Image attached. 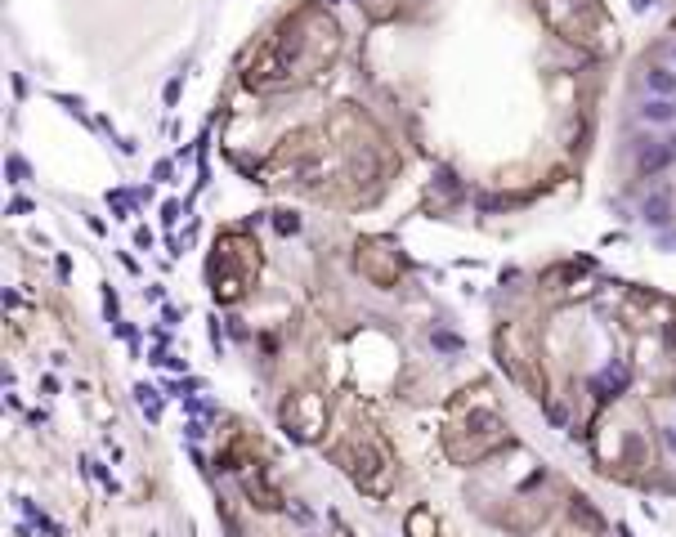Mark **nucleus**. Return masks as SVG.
I'll return each mask as SVG.
<instances>
[{
  "instance_id": "obj_1",
  "label": "nucleus",
  "mask_w": 676,
  "mask_h": 537,
  "mask_svg": "<svg viewBox=\"0 0 676 537\" xmlns=\"http://www.w3.org/2000/svg\"><path fill=\"white\" fill-rule=\"evenodd\" d=\"M336 59V23L323 14L318 5H305L300 14H292L278 36L264 45V54L255 59V68L246 72L251 90H269V85H296L305 77H318L327 63Z\"/></svg>"
},
{
  "instance_id": "obj_2",
  "label": "nucleus",
  "mask_w": 676,
  "mask_h": 537,
  "mask_svg": "<svg viewBox=\"0 0 676 537\" xmlns=\"http://www.w3.org/2000/svg\"><path fill=\"white\" fill-rule=\"evenodd\" d=\"M206 273H211V287H216V300L229 305V300L251 292L255 278H260V246L246 233H220Z\"/></svg>"
},
{
  "instance_id": "obj_3",
  "label": "nucleus",
  "mask_w": 676,
  "mask_h": 537,
  "mask_svg": "<svg viewBox=\"0 0 676 537\" xmlns=\"http://www.w3.org/2000/svg\"><path fill=\"white\" fill-rule=\"evenodd\" d=\"M278 421H283V430L296 439V444H318L327 430V403L323 394L314 390H292L283 399V407H278Z\"/></svg>"
},
{
  "instance_id": "obj_4",
  "label": "nucleus",
  "mask_w": 676,
  "mask_h": 537,
  "mask_svg": "<svg viewBox=\"0 0 676 537\" xmlns=\"http://www.w3.org/2000/svg\"><path fill=\"white\" fill-rule=\"evenodd\" d=\"M354 264H359V273L368 278V282H377V287H394L407 273V255L385 238H363Z\"/></svg>"
},
{
  "instance_id": "obj_5",
  "label": "nucleus",
  "mask_w": 676,
  "mask_h": 537,
  "mask_svg": "<svg viewBox=\"0 0 676 537\" xmlns=\"http://www.w3.org/2000/svg\"><path fill=\"white\" fill-rule=\"evenodd\" d=\"M672 161H676V135L668 139V144H640V153H636V170H640V175H654V170L672 166Z\"/></svg>"
},
{
  "instance_id": "obj_6",
  "label": "nucleus",
  "mask_w": 676,
  "mask_h": 537,
  "mask_svg": "<svg viewBox=\"0 0 676 537\" xmlns=\"http://www.w3.org/2000/svg\"><path fill=\"white\" fill-rule=\"evenodd\" d=\"M407 537H439V524H435L430 506H416L412 515H407Z\"/></svg>"
},
{
  "instance_id": "obj_7",
  "label": "nucleus",
  "mask_w": 676,
  "mask_h": 537,
  "mask_svg": "<svg viewBox=\"0 0 676 537\" xmlns=\"http://www.w3.org/2000/svg\"><path fill=\"white\" fill-rule=\"evenodd\" d=\"M668 215H672V197H668V188L649 192V202H645V220H649V224H668Z\"/></svg>"
},
{
  "instance_id": "obj_8",
  "label": "nucleus",
  "mask_w": 676,
  "mask_h": 537,
  "mask_svg": "<svg viewBox=\"0 0 676 537\" xmlns=\"http://www.w3.org/2000/svg\"><path fill=\"white\" fill-rule=\"evenodd\" d=\"M645 85L654 94H672L676 90V72H668V68H649L645 72Z\"/></svg>"
},
{
  "instance_id": "obj_9",
  "label": "nucleus",
  "mask_w": 676,
  "mask_h": 537,
  "mask_svg": "<svg viewBox=\"0 0 676 537\" xmlns=\"http://www.w3.org/2000/svg\"><path fill=\"white\" fill-rule=\"evenodd\" d=\"M640 116H645V121H672V116H676V103L672 99H654V103L640 107Z\"/></svg>"
},
{
  "instance_id": "obj_10",
  "label": "nucleus",
  "mask_w": 676,
  "mask_h": 537,
  "mask_svg": "<svg viewBox=\"0 0 676 537\" xmlns=\"http://www.w3.org/2000/svg\"><path fill=\"white\" fill-rule=\"evenodd\" d=\"M618 385H622V368H618V363H614V368H609L605 376H596V390L605 394V399H614L609 390H618Z\"/></svg>"
},
{
  "instance_id": "obj_11",
  "label": "nucleus",
  "mask_w": 676,
  "mask_h": 537,
  "mask_svg": "<svg viewBox=\"0 0 676 537\" xmlns=\"http://www.w3.org/2000/svg\"><path fill=\"white\" fill-rule=\"evenodd\" d=\"M359 5L368 9L372 18H390V14H394V0H359Z\"/></svg>"
},
{
  "instance_id": "obj_12",
  "label": "nucleus",
  "mask_w": 676,
  "mask_h": 537,
  "mask_svg": "<svg viewBox=\"0 0 676 537\" xmlns=\"http://www.w3.org/2000/svg\"><path fill=\"white\" fill-rule=\"evenodd\" d=\"M435 345H439V349H461V340L448 336V331H435Z\"/></svg>"
}]
</instances>
